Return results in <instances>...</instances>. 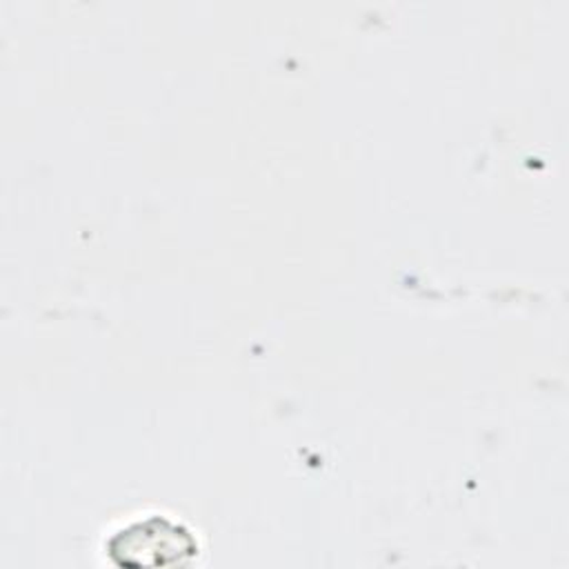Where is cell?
I'll return each mask as SVG.
<instances>
[{"label": "cell", "instance_id": "obj_1", "mask_svg": "<svg viewBox=\"0 0 569 569\" xmlns=\"http://www.w3.org/2000/svg\"><path fill=\"white\" fill-rule=\"evenodd\" d=\"M109 549L122 551V560L131 565H164L196 551V542L180 525L151 516L122 529L109 542Z\"/></svg>", "mask_w": 569, "mask_h": 569}]
</instances>
